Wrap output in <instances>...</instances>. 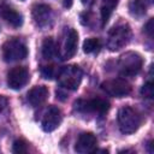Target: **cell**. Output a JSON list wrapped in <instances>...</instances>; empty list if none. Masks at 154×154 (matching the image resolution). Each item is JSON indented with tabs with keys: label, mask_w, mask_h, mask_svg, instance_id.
I'll return each instance as SVG.
<instances>
[{
	"label": "cell",
	"mask_w": 154,
	"mask_h": 154,
	"mask_svg": "<svg viewBox=\"0 0 154 154\" xmlns=\"http://www.w3.org/2000/svg\"><path fill=\"white\" fill-rule=\"evenodd\" d=\"M142 120L141 113L130 106L122 107L118 112V126L123 134L135 132L141 126Z\"/></svg>",
	"instance_id": "6da1fadb"
},
{
	"label": "cell",
	"mask_w": 154,
	"mask_h": 154,
	"mask_svg": "<svg viewBox=\"0 0 154 154\" xmlns=\"http://www.w3.org/2000/svg\"><path fill=\"white\" fill-rule=\"evenodd\" d=\"M143 65L142 57L136 52H126L118 60V70L123 77H132L137 75Z\"/></svg>",
	"instance_id": "7a4b0ae2"
},
{
	"label": "cell",
	"mask_w": 154,
	"mask_h": 154,
	"mask_svg": "<svg viewBox=\"0 0 154 154\" xmlns=\"http://www.w3.org/2000/svg\"><path fill=\"white\" fill-rule=\"evenodd\" d=\"M82 76H83L82 70L78 66L69 65V66H64L59 69L57 78H58L60 87L65 89H70V90H76L81 84Z\"/></svg>",
	"instance_id": "3957f363"
},
{
	"label": "cell",
	"mask_w": 154,
	"mask_h": 154,
	"mask_svg": "<svg viewBox=\"0 0 154 154\" xmlns=\"http://www.w3.org/2000/svg\"><path fill=\"white\" fill-rule=\"evenodd\" d=\"M130 36H131V31H130L129 25L128 24H118V25L113 26L108 32L107 47L112 52L118 51L128 45Z\"/></svg>",
	"instance_id": "277c9868"
},
{
	"label": "cell",
	"mask_w": 154,
	"mask_h": 154,
	"mask_svg": "<svg viewBox=\"0 0 154 154\" xmlns=\"http://www.w3.org/2000/svg\"><path fill=\"white\" fill-rule=\"evenodd\" d=\"M26 55H28L26 46L17 38H11L6 41L2 46V58L7 63L23 60L24 58H26Z\"/></svg>",
	"instance_id": "5b68a950"
},
{
	"label": "cell",
	"mask_w": 154,
	"mask_h": 154,
	"mask_svg": "<svg viewBox=\"0 0 154 154\" xmlns=\"http://www.w3.org/2000/svg\"><path fill=\"white\" fill-rule=\"evenodd\" d=\"M101 89L109 96H114V97H124L131 93L130 83L123 78H114L106 81L101 84Z\"/></svg>",
	"instance_id": "8992f818"
},
{
	"label": "cell",
	"mask_w": 154,
	"mask_h": 154,
	"mask_svg": "<svg viewBox=\"0 0 154 154\" xmlns=\"http://www.w3.org/2000/svg\"><path fill=\"white\" fill-rule=\"evenodd\" d=\"M29 82V71L24 66H16L7 73V84L13 90L22 89Z\"/></svg>",
	"instance_id": "52a82bcc"
},
{
	"label": "cell",
	"mask_w": 154,
	"mask_h": 154,
	"mask_svg": "<svg viewBox=\"0 0 154 154\" xmlns=\"http://www.w3.org/2000/svg\"><path fill=\"white\" fill-rule=\"evenodd\" d=\"M32 18L40 28H47L53 22V12L48 5L40 4L32 7Z\"/></svg>",
	"instance_id": "ba28073f"
},
{
	"label": "cell",
	"mask_w": 154,
	"mask_h": 154,
	"mask_svg": "<svg viewBox=\"0 0 154 154\" xmlns=\"http://www.w3.org/2000/svg\"><path fill=\"white\" fill-rule=\"evenodd\" d=\"M76 106L85 112H95V113H100L103 114L109 109V103L108 101L100 99V97H95V99H90L87 101L79 100L78 102H76Z\"/></svg>",
	"instance_id": "9c48e42d"
},
{
	"label": "cell",
	"mask_w": 154,
	"mask_h": 154,
	"mask_svg": "<svg viewBox=\"0 0 154 154\" xmlns=\"http://www.w3.org/2000/svg\"><path fill=\"white\" fill-rule=\"evenodd\" d=\"M97 140L94 134L91 132H83L79 135V137L76 141L75 144V150L79 154H87V153H93L96 148Z\"/></svg>",
	"instance_id": "30bf717a"
},
{
	"label": "cell",
	"mask_w": 154,
	"mask_h": 154,
	"mask_svg": "<svg viewBox=\"0 0 154 154\" xmlns=\"http://www.w3.org/2000/svg\"><path fill=\"white\" fill-rule=\"evenodd\" d=\"M61 123V112L58 107L51 106L42 118V129L46 132L55 130Z\"/></svg>",
	"instance_id": "8fae6325"
},
{
	"label": "cell",
	"mask_w": 154,
	"mask_h": 154,
	"mask_svg": "<svg viewBox=\"0 0 154 154\" xmlns=\"http://www.w3.org/2000/svg\"><path fill=\"white\" fill-rule=\"evenodd\" d=\"M48 88L45 87V85H36L34 88H31L29 91H28V101L31 106L34 107H37V106H41L48 97Z\"/></svg>",
	"instance_id": "7c38bea8"
},
{
	"label": "cell",
	"mask_w": 154,
	"mask_h": 154,
	"mask_svg": "<svg viewBox=\"0 0 154 154\" xmlns=\"http://www.w3.org/2000/svg\"><path fill=\"white\" fill-rule=\"evenodd\" d=\"M0 16L1 18L8 23L13 28H19L23 24V17L20 13H18L16 10L7 5H1L0 6Z\"/></svg>",
	"instance_id": "4fadbf2b"
},
{
	"label": "cell",
	"mask_w": 154,
	"mask_h": 154,
	"mask_svg": "<svg viewBox=\"0 0 154 154\" xmlns=\"http://www.w3.org/2000/svg\"><path fill=\"white\" fill-rule=\"evenodd\" d=\"M77 43H78V34L75 29H70L65 43H64V52H63V59H70L72 58L77 52Z\"/></svg>",
	"instance_id": "5bb4252c"
},
{
	"label": "cell",
	"mask_w": 154,
	"mask_h": 154,
	"mask_svg": "<svg viewBox=\"0 0 154 154\" xmlns=\"http://www.w3.org/2000/svg\"><path fill=\"white\" fill-rule=\"evenodd\" d=\"M57 54V46L53 38L47 37L42 43V57L45 59H52Z\"/></svg>",
	"instance_id": "9a60e30c"
},
{
	"label": "cell",
	"mask_w": 154,
	"mask_h": 154,
	"mask_svg": "<svg viewBox=\"0 0 154 154\" xmlns=\"http://www.w3.org/2000/svg\"><path fill=\"white\" fill-rule=\"evenodd\" d=\"M129 11L135 17H142L146 13V5L142 0H130Z\"/></svg>",
	"instance_id": "2e32d148"
},
{
	"label": "cell",
	"mask_w": 154,
	"mask_h": 154,
	"mask_svg": "<svg viewBox=\"0 0 154 154\" xmlns=\"http://www.w3.org/2000/svg\"><path fill=\"white\" fill-rule=\"evenodd\" d=\"M99 48H100V41H99V38H96V37L87 38V40L83 42V51H84V53H87V54L97 52Z\"/></svg>",
	"instance_id": "e0dca14e"
},
{
	"label": "cell",
	"mask_w": 154,
	"mask_h": 154,
	"mask_svg": "<svg viewBox=\"0 0 154 154\" xmlns=\"http://www.w3.org/2000/svg\"><path fill=\"white\" fill-rule=\"evenodd\" d=\"M58 72H59V70H57L55 66H53V65L43 66L41 69V73H42L43 78H46V79H53L54 77L58 76Z\"/></svg>",
	"instance_id": "ac0fdd59"
},
{
	"label": "cell",
	"mask_w": 154,
	"mask_h": 154,
	"mask_svg": "<svg viewBox=\"0 0 154 154\" xmlns=\"http://www.w3.org/2000/svg\"><path fill=\"white\" fill-rule=\"evenodd\" d=\"M12 152L16 154H23L28 152V144L24 140H16L13 142V147H12Z\"/></svg>",
	"instance_id": "d6986e66"
},
{
	"label": "cell",
	"mask_w": 154,
	"mask_h": 154,
	"mask_svg": "<svg viewBox=\"0 0 154 154\" xmlns=\"http://www.w3.org/2000/svg\"><path fill=\"white\" fill-rule=\"evenodd\" d=\"M141 94L143 95V97H147V99H152L153 97V95H154V85H153L152 81H149V82L143 84V87L141 89Z\"/></svg>",
	"instance_id": "ffe728a7"
},
{
	"label": "cell",
	"mask_w": 154,
	"mask_h": 154,
	"mask_svg": "<svg viewBox=\"0 0 154 154\" xmlns=\"http://www.w3.org/2000/svg\"><path fill=\"white\" fill-rule=\"evenodd\" d=\"M153 23H154V20H153V18L152 19H149L148 20V23L144 25V32L149 36V37H153Z\"/></svg>",
	"instance_id": "44dd1931"
},
{
	"label": "cell",
	"mask_w": 154,
	"mask_h": 154,
	"mask_svg": "<svg viewBox=\"0 0 154 154\" xmlns=\"http://www.w3.org/2000/svg\"><path fill=\"white\" fill-rule=\"evenodd\" d=\"M6 105H7V100L4 97V96H1L0 95V113L2 112V109L6 107Z\"/></svg>",
	"instance_id": "7402d4cb"
},
{
	"label": "cell",
	"mask_w": 154,
	"mask_h": 154,
	"mask_svg": "<svg viewBox=\"0 0 154 154\" xmlns=\"http://www.w3.org/2000/svg\"><path fill=\"white\" fill-rule=\"evenodd\" d=\"M103 4L105 5H108V6H111V7H116L117 6V4H118V0H103Z\"/></svg>",
	"instance_id": "603a6c76"
},
{
	"label": "cell",
	"mask_w": 154,
	"mask_h": 154,
	"mask_svg": "<svg viewBox=\"0 0 154 154\" xmlns=\"http://www.w3.org/2000/svg\"><path fill=\"white\" fill-rule=\"evenodd\" d=\"M72 2H73V0H64V1H63L64 6H65L66 8H70V7L72 6Z\"/></svg>",
	"instance_id": "cb8c5ba5"
},
{
	"label": "cell",
	"mask_w": 154,
	"mask_h": 154,
	"mask_svg": "<svg viewBox=\"0 0 154 154\" xmlns=\"http://www.w3.org/2000/svg\"><path fill=\"white\" fill-rule=\"evenodd\" d=\"M94 1H95V0H82V4L85 5V6H90V5L94 4Z\"/></svg>",
	"instance_id": "d4e9b609"
}]
</instances>
